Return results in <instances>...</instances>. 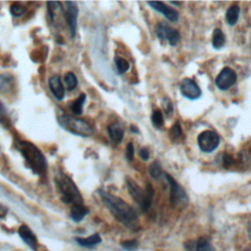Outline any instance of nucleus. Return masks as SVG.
Here are the masks:
<instances>
[{
	"label": "nucleus",
	"instance_id": "obj_4",
	"mask_svg": "<svg viewBox=\"0 0 251 251\" xmlns=\"http://www.w3.org/2000/svg\"><path fill=\"white\" fill-rule=\"evenodd\" d=\"M55 181L61 192V200L65 204H82V197L75 182L66 175L60 173L56 176Z\"/></svg>",
	"mask_w": 251,
	"mask_h": 251
},
{
	"label": "nucleus",
	"instance_id": "obj_33",
	"mask_svg": "<svg viewBox=\"0 0 251 251\" xmlns=\"http://www.w3.org/2000/svg\"><path fill=\"white\" fill-rule=\"evenodd\" d=\"M139 156L140 158L143 160V161H147L149 159V156H150V153H149V150L145 147L141 148L139 150Z\"/></svg>",
	"mask_w": 251,
	"mask_h": 251
},
{
	"label": "nucleus",
	"instance_id": "obj_20",
	"mask_svg": "<svg viewBox=\"0 0 251 251\" xmlns=\"http://www.w3.org/2000/svg\"><path fill=\"white\" fill-rule=\"evenodd\" d=\"M85 99L86 95L84 93H80L79 96L71 104L70 108L75 115H80L82 113V107L85 102Z\"/></svg>",
	"mask_w": 251,
	"mask_h": 251
},
{
	"label": "nucleus",
	"instance_id": "obj_5",
	"mask_svg": "<svg viewBox=\"0 0 251 251\" xmlns=\"http://www.w3.org/2000/svg\"><path fill=\"white\" fill-rule=\"evenodd\" d=\"M58 123L65 130L78 136L87 137L93 133V128L87 122L65 113L58 116Z\"/></svg>",
	"mask_w": 251,
	"mask_h": 251
},
{
	"label": "nucleus",
	"instance_id": "obj_12",
	"mask_svg": "<svg viewBox=\"0 0 251 251\" xmlns=\"http://www.w3.org/2000/svg\"><path fill=\"white\" fill-rule=\"evenodd\" d=\"M148 5L154 10L163 14L170 22H176L178 20V13L176 10L168 7L163 2H148Z\"/></svg>",
	"mask_w": 251,
	"mask_h": 251
},
{
	"label": "nucleus",
	"instance_id": "obj_36",
	"mask_svg": "<svg viewBox=\"0 0 251 251\" xmlns=\"http://www.w3.org/2000/svg\"><path fill=\"white\" fill-rule=\"evenodd\" d=\"M130 130H131L132 132H134V133H137V132H138V128L135 127L134 126H130Z\"/></svg>",
	"mask_w": 251,
	"mask_h": 251
},
{
	"label": "nucleus",
	"instance_id": "obj_29",
	"mask_svg": "<svg viewBox=\"0 0 251 251\" xmlns=\"http://www.w3.org/2000/svg\"><path fill=\"white\" fill-rule=\"evenodd\" d=\"M122 247L126 250H128V251H132V250H135L137 247H138V242L137 240L135 239H131V240H126V241H123L121 243Z\"/></svg>",
	"mask_w": 251,
	"mask_h": 251
},
{
	"label": "nucleus",
	"instance_id": "obj_2",
	"mask_svg": "<svg viewBox=\"0 0 251 251\" xmlns=\"http://www.w3.org/2000/svg\"><path fill=\"white\" fill-rule=\"evenodd\" d=\"M16 146L24 157L26 166L38 176H44L47 170V162L41 151L28 141L18 140Z\"/></svg>",
	"mask_w": 251,
	"mask_h": 251
},
{
	"label": "nucleus",
	"instance_id": "obj_34",
	"mask_svg": "<svg viewBox=\"0 0 251 251\" xmlns=\"http://www.w3.org/2000/svg\"><path fill=\"white\" fill-rule=\"evenodd\" d=\"M7 213H8V209H7V207H5L4 205L0 204V219L5 218V217H6V215H7Z\"/></svg>",
	"mask_w": 251,
	"mask_h": 251
},
{
	"label": "nucleus",
	"instance_id": "obj_3",
	"mask_svg": "<svg viewBox=\"0 0 251 251\" xmlns=\"http://www.w3.org/2000/svg\"><path fill=\"white\" fill-rule=\"evenodd\" d=\"M126 183L127 186L128 193L130 194L133 201L140 207L141 211L146 212L152 205L154 198V189L150 183H147L144 190L130 177H126Z\"/></svg>",
	"mask_w": 251,
	"mask_h": 251
},
{
	"label": "nucleus",
	"instance_id": "obj_30",
	"mask_svg": "<svg viewBox=\"0 0 251 251\" xmlns=\"http://www.w3.org/2000/svg\"><path fill=\"white\" fill-rule=\"evenodd\" d=\"M134 156V146L131 142L126 144V157L127 161H131L133 159Z\"/></svg>",
	"mask_w": 251,
	"mask_h": 251
},
{
	"label": "nucleus",
	"instance_id": "obj_7",
	"mask_svg": "<svg viewBox=\"0 0 251 251\" xmlns=\"http://www.w3.org/2000/svg\"><path fill=\"white\" fill-rule=\"evenodd\" d=\"M197 143L201 151L211 153L219 146L220 137L218 133L213 130H204L198 135Z\"/></svg>",
	"mask_w": 251,
	"mask_h": 251
},
{
	"label": "nucleus",
	"instance_id": "obj_6",
	"mask_svg": "<svg viewBox=\"0 0 251 251\" xmlns=\"http://www.w3.org/2000/svg\"><path fill=\"white\" fill-rule=\"evenodd\" d=\"M165 177L170 185V202L174 208H183L188 204V196L184 189L176 181V179L165 173Z\"/></svg>",
	"mask_w": 251,
	"mask_h": 251
},
{
	"label": "nucleus",
	"instance_id": "obj_14",
	"mask_svg": "<svg viewBox=\"0 0 251 251\" xmlns=\"http://www.w3.org/2000/svg\"><path fill=\"white\" fill-rule=\"evenodd\" d=\"M18 233L20 235V237L32 249V250H36V246H37V239L35 234L33 233V231L29 228V226H25V225H22L19 229H18Z\"/></svg>",
	"mask_w": 251,
	"mask_h": 251
},
{
	"label": "nucleus",
	"instance_id": "obj_32",
	"mask_svg": "<svg viewBox=\"0 0 251 251\" xmlns=\"http://www.w3.org/2000/svg\"><path fill=\"white\" fill-rule=\"evenodd\" d=\"M163 108L167 115H170L173 112V104H172L171 100L167 97L163 99Z\"/></svg>",
	"mask_w": 251,
	"mask_h": 251
},
{
	"label": "nucleus",
	"instance_id": "obj_11",
	"mask_svg": "<svg viewBox=\"0 0 251 251\" xmlns=\"http://www.w3.org/2000/svg\"><path fill=\"white\" fill-rule=\"evenodd\" d=\"M66 4V13L65 18L70 28L71 37L74 38L76 31V24H77V15H78V8L75 2L68 1Z\"/></svg>",
	"mask_w": 251,
	"mask_h": 251
},
{
	"label": "nucleus",
	"instance_id": "obj_13",
	"mask_svg": "<svg viewBox=\"0 0 251 251\" xmlns=\"http://www.w3.org/2000/svg\"><path fill=\"white\" fill-rule=\"evenodd\" d=\"M48 85H49V88L53 94V96L61 101L64 99L65 97V89H64V86L62 84V81H61V78L58 75H52L49 80H48Z\"/></svg>",
	"mask_w": 251,
	"mask_h": 251
},
{
	"label": "nucleus",
	"instance_id": "obj_35",
	"mask_svg": "<svg viewBox=\"0 0 251 251\" xmlns=\"http://www.w3.org/2000/svg\"><path fill=\"white\" fill-rule=\"evenodd\" d=\"M4 113H5V108H4L3 104L0 102V117H3Z\"/></svg>",
	"mask_w": 251,
	"mask_h": 251
},
{
	"label": "nucleus",
	"instance_id": "obj_9",
	"mask_svg": "<svg viewBox=\"0 0 251 251\" xmlns=\"http://www.w3.org/2000/svg\"><path fill=\"white\" fill-rule=\"evenodd\" d=\"M236 78H237L236 73L232 69L226 67L217 75L215 82L219 89L226 90L236 82Z\"/></svg>",
	"mask_w": 251,
	"mask_h": 251
},
{
	"label": "nucleus",
	"instance_id": "obj_1",
	"mask_svg": "<svg viewBox=\"0 0 251 251\" xmlns=\"http://www.w3.org/2000/svg\"><path fill=\"white\" fill-rule=\"evenodd\" d=\"M99 195L106 208L117 221L128 228H133L137 226V214L126 201L103 189L99 190Z\"/></svg>",
	"mask_w": 251,
	"mask_h": 251
},
{
	"label": "nucleus",
	"instance_id": "obj_27",
	"mask_svg": "<svg viewBox=\"0 0 251 251\" xmlns=\"http://www.w3.org/2000/svg\"><path fill=\"white\" fill-rule=\"evenodd\" d=\"M10 13L14 17H21L25 13V8L20 3H13L10 7Z\"/></svg>",
	"mask_w": 251,
	"mask_h": 251
},
{
	"label": "nucleus",
	"instance_id": "obj_18",
	"mask_svg": "<svg viewBox=\"0 0 251 251\" xmlns=\"http://www.w3.org/2000/svg\"><path fill=\"white\" fill-rule=\"evenodd\" d=\"M239 13H240V8L237 5L230 6L226 12V22L229 25H234L238 21Z\"/></svg>",
	"mask_w": 251,
	"mask_h": 251
},
{
	"label": "nucleus",
	"instance_id": "obj_16",
	"mask_svg": "<svg viewBox=\"0 0 251 251\" xmlns=\"http://www.w3.org/2000/svg\"><path fill=\"white\" fill-rule=\"evenodd\" d=\"M88 214V208L83 204H74L71 208V218L73 221L78 223Z\"/></svg>",
	"mask_w": 251,
	"mask_h": 251
},
{
	"label": "nucleus",
	"instance_id": "obj_25",
	"mask_svg": "<svg viewBox=\"0 0 251 251\" xmlns=\"http://www.w3.org/2000/svg\"><path fill=\"white\" fill-rule=\"evenodd\" d=\"M181 136H182V129H181L180 124L179 122H176L175 125L170 129V137L172 140L176 141V140H179Z\"/></svg>",
	"mask_w": 251,
	"mask_h": 251
},
{
	"label": "nucleus",
	"instance_id": "obj_21",
	"mask_svg": "<svg viewBox=\"0 0 251 251\" xmlns=\"http://www.w3.org/2000/svg\"><path fill=\"white\" fill-rule=\"evenodd\" d=\"M195 251H215V249L207 238L200 237L195 241Z\"/></svg>",
	"mask_w": 251,
	"mask_h": 251
},
{
	"label": "nucleus",
	"instance_id": "obj_15",
	"mask_svg": "<svg viewBox=\"0 0 251 251\" xmlns=\"http://www.w3.org/2000/svg\"><path fill=\"white\" fill-rule=\"evenodd\" d=\"M108 135L115 144H120L124 138V129L119 124L109 125L107 127Z\"/></svg>",
	"mask_w": 251,
	"mask_h": 251
},
{
	"label": "nucleus",
	"instance_id": "obj_24",
	"mask_svg": "<svg viewBox=\"0 0 251 251\" xmlns=\"http://www.w3.org/2000/svg\"><path fill=\"white\" fill-rule=\"evenodd\" d=\"M151 122H152V125L154 126V127H156V128H161L163 126L164 117L160 110L153 111V113L151 115Z\"/></svg>",
	"mask_w": 251,
	"mask_h": 251
},
{
	"label": "nucleus",
	"instance_id": "obj_31",
	"mask_svg": "<svg viewBox=\"0 0 251 251\" xmlns=\"http://www.w3.org/2000/svg\"><path fill=\"white\" fill-rule=\"evenodd\" d=\"M12 77L8 75H0V89H4L7 85L10 84Z\"/></svg>",
	"mask_w": 251,
	"mask_h": 251
},
{
	"label": "nucleus",
	"instance_id": "obj_37",
	"mask_svg": "<svg viewBox=\"0 0 251 251\" xmlns=\"http://www.w3.org/2000/svg\"><path fill=\"white\" fill-rule=\"evenodd\" d=\"M172 4H174V5H180L181 3L180 2H171Z\"/></svg>",
	"mask_w": 251,
	"mask_h": 251
},
{
	"label": "nucleus",
	"instance_id": "obj_17",
	"mask_svg": "<svg viewBox=\"0 0 251 251\" xmlns=\"http://www.w3.org/2000/svg\"><path fill=\"white\" fill-rule=\"evenodd\" d=\"M75 241L78 243V245L89 248L99 244L101 242V237L98 233H94L87 237H75Z\"/></svg>",
	"mask_w": 251,
	"mask_h": 251
},
{
	"label": "nucleus",
	"instance_id": "obj_23",
	"mask_svg": "<svg viewBox=\"0 0 251 251\" xmlns=\"http://www.w3.org/2000/svg\"><path fill=\"white\" fill-rule=\"evenodd\" d=\"M148 172H149L150 176H151L152 178H154V179L160 178V176H161L162 174H163L161 165H160V163H159L158 161H154V162L149 166Z\"/></svg>",
	"mask_w": 251,
	"mask_h": 251
},
{
	"label": "nucleus",
	"instance_id": "obj_8",
	"mask_svg": "<svg viewBox=\"0 0 251 251\" xmlns=\"http://www.w3.org/2000/svg\"><path fill=\"white\" fill-rule=\"evenodd\" d=\"M155 33L159 39L167 40L171 46H176L180 39L179 32L163 22L156 25Z\"/></svg>",
	"mask_w": 251,
	"mask_h": 251
},
{
	"label": "nucleus",
	"instance_id": "obj_22",
	"mask_svg": "<svg viewBox=\"0 0 251 251\" xmlns=\"http://www.w3.org/2000/svg\"><path fill=\"white\" fill-rule=\"evenodd\" d=\"M64 80H65V83H66V86H67V89L72 91L74 89H75V87L77 86V78L75 76V74H73L72 72H69L65 75V77H64Z\"/></svg>",
	"mask_w": 251,
	"mask_h": 251
},
{
	"label": "nucleus",
	"instance_id": "obj_26",
	"mask_svg": "<svg viewBox=\"0 0 251 251\" xmlns=\"http://www.w3.org/2000/svg\"><path fill=\"white\" fill-rule=\"evenodd\" d=\"M115 65H116L117 70L119 71L120 74H124L129 69L128 62L126 59L122 58V57H116L115 58Z\"/></svg>",
	"mask_w": 251,
	"mask_h": 251
},
{
	"label": "nucleus",
	"instance_id": "obj_28",
	"mask_svg": "<svg viewBox=\"0 0 251 251\" xmlns=\"http://www.w3.org/2000/svg\"><path fill=\"white\" fill-rule=\"evenodd\" d=\"M218 157L221 158V165H223L225 168H228L231 165H233V163H234L233 158L227 153H222Z\"/></svg>",
	"mask_w": 251,
	"mask_h": 251
},
{
	"label": "nucleus",
	"instance_id": "obj_19",
	"mask_svg": "<svg viewBox=\"0 0 251 251\" xmlns=\"http://www.w3.org/2000/svg\"><path fill=\"white\" fill-rule=\"evenodd\" d=\"M226 43V36L222 29L215 28L212 35V45L215 49L222 48Z\"/></svg>",
	"mask_w": 251,
	"mask_h": 251
},
{
	"label": "nucleus",
	"instance_id": "obj_10",
	"mask_svg": "<svg viewBox=\"0 0 251 251\" xmlns=\"http://www.w3.org/2000/svg\"><path fill=\"white\" fill-rule=\"evenodd\" d=\"M180 93L187 99L195 100L201 96V89L198 84L191 78L185 77L179 84Z\"/></svg>",
	"mask_w": 251,
	"mask_h": 251
}]
</instances>
